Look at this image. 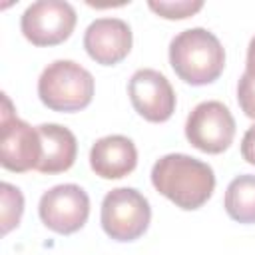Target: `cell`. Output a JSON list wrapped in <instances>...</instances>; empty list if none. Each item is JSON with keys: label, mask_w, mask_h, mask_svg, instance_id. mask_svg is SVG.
<instances>
[{"label": "cell", "mask_w": 255, "mask_h": 255, "mask_svg": "<svg viewBox=\"0 0 255 255\" xmlns=\"http://www.w3.org/2000/svg\"><path fill=\"white\" fill-rule=\"evenodd\" d=\"M225 211L237 223H255V175L243 173L225 189Z\"/></svg>", "instance_id": "cell-13"}, {"label": "cell", "mask_w": 255, "mask_h": 255, "mask_svg": "<svg viewBox=\"0 0 255 255\" xmlns=\"http://www.w3.org/2000/svg\"><path fill=\"white\" fill-rule=\"evenodd\" d=\"M169 64L185 84L205 86L221 76L225 68V50L213 32L189 28L169 42Z\"/></svg>", "instance_id": "cell-2"}, {"label": "cell", "mask_w": 255, "mask_h": 255, "mask_svg": "<svg viewBox=\"0 0 255 255\" xmlns=\"http://www.w3.org/2000/svg\"><path fill=\"white\" fill-rule=\"evenodd\" d=\"M241 155L247 163L255 165V126H251L241 139Z\"/></svg>", "instance_id": "cell-17"}, {"label": "cell", "mask_w": 255, "mask_h": 255, "mask_svg": "<svg viewBox=\"0 0 255 255\" xmlns=\"http://www.w3.org/2000/svg\"><path fill=\"white\" fill-rule=\"evenodd\" d=\"M245 74L255 80V36L251 38L249 42V48H247V62H245Z\"/></svg>", "instance_id": "cell-18"}, {"label": "cell", "mask_w": 255, "mask_h": 255, "mask_svg": "<svg viewBox=\"0 0 255 255\" xmlns=\"http://www.w3.org/2000/svg\"><path fill=\"white\" fill-rule=\"evenodd\" d=\"M237 102H239L241 112L247 118L255 120V80H251L245 72L241 74L239 84H237Z\"/></svg>", "instance_id": "cell-16"}, {"label": "cell", "mask_w": 255, "mask_h": 255, "mask_svg": "<svg viewBox=\"0 0 255 255\" xmlns=\"http://www.w3.org/2000/svg\"><path fill=\"white\" fill-rule=\"evenodd\" d=\"M38 213L48 229L60 235H72L88 221L90 197L76 183L54 185L40 197Z\"/></svg>", "instance_id": "cell-8"}, {"label": "cell", "mask_w": 255, "mask_h": 255, "mask_svg": "<svg viewBox=\"0 0 255 255\" xmlns=\"http://www.w3.org/2000/svg\"><path fill=\"white\" fill-rule=\"evenodd\" d=\"M131 28L122 18H96L84 32L88 56L102 66L120 64L131 50Z\"/></svg>", "instance_id": "cell-10"}, {"label": "cell", "mask_w": 255, "mask_h": 255, "mask_svg": "<svg viewBox=\"0 0 255 255\" xmlns=\"http://www.w3.org/2000/svg\"><path fill=\"white\" fill-rule=\"evenodd\" d=\"M38 135L42 143V155H40L36 169L48 175L68 171L74 165L76 155H78L76 135L60 124L38 126Z\"/></svg>", "instance_id": "cell-12"}, {"label": "cell", "mask_w": 255, "mask_h": 255, "mask_svg": "<svg viewBox=\"0 0 255 255\" xmlns=\"http://www.w3.org/2000/svg\"><path fill=\"white\" fill-rule=\"evenodd\" d=\"M185 137L199 151H225L235 137V120L229 108L217 100L197 104L187 116Z\"/></svg>", "instance_id": "cell-6"}, {"label": "cell", "mask_w": 255, "mask_h": 255, "mask_svg": "<svg viewBox=\"0 0 255 255\" xmlns=\"http://www.w3.org/2000/svg\"><path fill=\"white\" fill-rule=\"evenodd\" d=\"M149 10H153L157 16L165 18V20H183L193 16L195 12H199L203 8L201 0H149L147 2Z\"/></svg>", "instance_id": "cell-15"}, {"label": "cell", "mask_w": 255, "mask_h": 255, "mask_svg": "<svg viewBox=\"0 0 255 255\" xmlns=\"http://www.w3.org/2000/svg\"><path fill=\"white\" fill-rule=\"evenodd\" d=\"M42 143L38 128H32L12 112V102L2 94L0 114V163L8 171L24 173L38 167Z\"/></svg>", "instance_id": "cell-5"}, {"label": "cell", "mask_w": 255, "mask_h": 255, "mask_svg": "<svg viewBox=\"0 0 255 255\" xmlns=\"http://www.w3.org/2000/svg\"><path fill=\"white\" fill-rule=\"evenodd\" d=\"M102 229L116 241H135L151 221L149 201L133 187H116L106 193L100 213Z\"/></svg>", "instance_id": "cell-4"}, {"label": "cell", "mask_w": 255, "mask_h": 255, "mask_svg": "<svg viewBox=\"0 0 255 255\" xmlns=\"http://www.w3.org/2000/svg\"><path fill=\"white\" fill-rule=\"evenodd\" d=\"M153 187L179 209H199L213 195L215 173L209 163L187 153H167L151 167Z\"/></svg>", "instance_id": "cell-1"}, {"label": "cell", "mask_w": 255, "mask_h": 255, "mask_svg": "<svg viewBox=\"0 0 255 255\" xmlns=\"http://www.w3.org/2000/svg\"><path fill=\"white\" fill-rule=\"evenodd\" d=\"M0 197H2V235H6L20 223V217L24 213V197L22 191L8 181L0 183Z\"/></svg>", "instance_id": "cell-14"}, {"label": "cell", "mask_w": 255, "mask_h": 255, "mask_svg": "<svg viewBox=\"0 0 255 255\" xmlns=\"http://www.w3.org/2000/svg\"><path fill=\"white\" fill-rule=\"evenodd\" d=\"M137 165V149L126 135L100 137L90 149V167L102 179H120Z\"/></svg>", "instance_id": "cell-11"}, {"label": "cell", "mask_w": 255, "mask_h": 255, "mask_svg": "<svg viewBox=\"0 0 255 255\" xmlns=\"http://www.w3.org/2000/svg\"><path fill=\"white\" fill-rule=\"evenodd\" d=\"M76 18V10L70 2L38 0L24 10L20 28L24 38L34 46H56L70 38Z\"/></svg>", "instance_id": "cell-7"}, {"label": "cell", "mask_w": 255, "mask_h": 255, "mask_svg": "<svg viewBox=\"0 0 255 255\" xmlns=\"http://www.w3.org/2000/svg\"><path fill=\"white\" fill-rule=\"evenodd\" d=\"M133 110L151 124L167 122L175 112V92L169 80L151 68L137 70L128 84Z\"/></svg>", "instance_id": "cell-9"}, {"label": "cell", "mask_w": 255, "mask_h": 255, "mask_svg": "<svg viewBox=\"0 0 255 255\" xmlns=\"http://www.w3.org/2000/svg\"><path fill=\"white\" fill-rule=\"evenodd\" d=\"M38 98L52 112H80L94 98V76L74 60H56L38 78Z\"/></svg>", "instance_id": "cell-3"}]
</instances>
